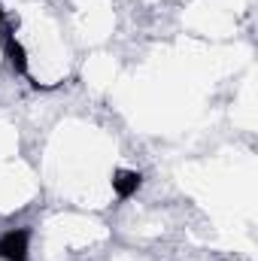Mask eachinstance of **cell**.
Wrapping results in <instances>:
<instances>
[{"label": "cell", "mask_w": 258, "mask_h": 261, "mask_svg": "<svg viewBox=\"0 0 258 261\" xmlns=\"http://www.w3.org/2000/svg\"><path fill=\"white\" fill-rule=\"evenodd\" d=\"M28 240H31L28 228H9L6 234H0V258L28 261Z\"/></svg>", "instance_id": "6da1fadb"}, {"label": "cell", "mask_w": 258, "mask_h": 261, "mask_svg": "<svg viewBox=\"0 0 258 261\" xmlns=\"http://www.w3.org/2000/svg\"><path fill=\"white\" fill-rule=\"evenodd\" d=\"M140 186H143V176H140L137 170H116V173H113V192H116L119 200L134 197Z\"/></svg>", "instance_id": "7a4b0ae2"}, {"label": "cell", "mask_w": 258, "mask_h": 261, "mask_svg": "<svg viewBox=\"0 0 258 261\" xmlns=\"http://www.w3.org/2000/svg\"><path fill=\"white\" fill-rule=\"evenodd\" d=\"M3 49H6V58H9V64H12L15 73H28V52H24V46L12 34L3 40Z\"/></svg>", "instance_id": "3957f363"}, {"label": "cell", "mask_w": 258, "mask_h": 261, "mask_svg": "<svg viewBox=\"0 0 258 261\" xmlns=\"http://www.w3.org/2000/svg\"><path fill=\"white\" fill-rule=\"evenodd\" d=\"M0 24H3V9H0Z\"/></svg>", "instance_id": "277c9868"}]
</instances>
